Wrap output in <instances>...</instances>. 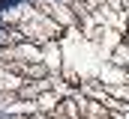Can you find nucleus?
<instances>
[{
  "mask_svg": "<svg viewBox=\"0 0 129 119\" xmlns=\"http://www.w3.org/2000/svg\"><path fill=\"white\" fill-rule=\"evenodd\" d=\"M9 119H33V116H18V113H12Z\"/></svg>",
  "mask_w": 129,
  "mask_h": 119,
  "instance_id": "nucleus-3",
  "label": "nucleus"
},
{
  "mask_svg": "<svg viewBox=\"0 0 129 119\" xmlns=\"http://www.w3.org/2000/svg\"><path fill=\"white\" fill-rule=\"evenodd\" d=\"M54 113H57V116H69V119H81V110H78V107H75V101H69V98L60 101V107H57Z\"/></svg>",
  "mask_w": 129,
  "mask_h": 119,
  "instance_id": "nucleus-2",
  "label": "nucleus"
},
{
  "mask_svg": "<svg viewBox=\"0 0 129 119\" xmlns=\"http://www.w3.org/2000/svg\"><path fill=\"white\" fill-rule=\"evenodd\" d=\"M42 62L54 72V68H60V48H57V42H48L45 48H42Z\"/></svg>",
  "mask_w": 129,
  "mask_h": 119,
  "instance_id": "nucleus-1",
  "label": "nucleus"
}]
</instances>
